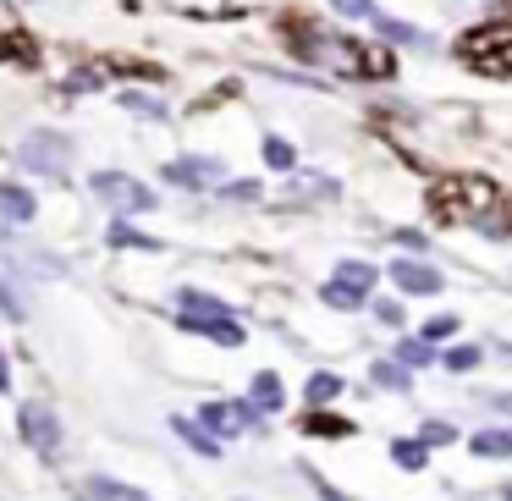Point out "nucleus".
Here are the masks:
<instances>
[{"label": "nucleus", "mask_w": 512, "mask_h": 501, "mask_svg": "<svg viewBox=\"0 0 512 501\" xmlns=\"http://www.w3.org/2000/svg\"><path fill=\"white\" fill-rule=\"evenodd\" d=\"M17 166L23 171H34V177H67L72 171V144L61 133H28L23 138V149H17Z\"/></svg>", "instance_id": "obj_1"}, {"label": "nucleus", "mask_w": 512, "mask_h": 501, "mask_svg": "<svg viewBox=\"0 0 512 501\" xmlns=\"http://www.w3.org/2000/svg\"><path fill=\"white\" fill-rule=\"evenodd\" d=\"M17 430H23V441L34 446L39 457H56V446H61V419L50 413V402H23V408H17Z\"/></svg>", "instance_id": "obj_2"}, {"label": "nucleus", "mask_w": 512, "mask_h": 501, "mask_svg": "<svg viewBox=\"0 0 512 501\" xmlns=\"http://www.w3.org/2000/svg\"><path fill=\"white\" fill-rule=\"evenodd\" d=\"M94 193L111 199V204H122V210H149V204H155V193H149L144 182L122 177V171H94Z\"/></svg>", "instance_id": "obj_3"}, {"label": "nucleus", "mask_w": 512, "mask_h": 501, "mask_svg": "<svg viewBox=\"0 0 512 501\" xmlns=\"http://www.w3.org/2000/svg\"><path fill=\"white\" fill-rule=\"evenodd\" d=\"M199 419H204V430H210V435H237L243 424L259 419V408H254V402H210Z\"/></svg>", "instance_id": "obj_4"}, {"label": "nucleus", "mask_w": 512, "mask_h": 501, "mask_svg": "<svg viewBox=\"0 0 512 501\" xmlns=\"http://www.w3.org/2000/svg\"><path fill=\"white\" fill-rule=\"evenodd\" d=\"M391 281H397L408 298H430V292H441V270L419 265V259H397V265H391Z\"/></svg>", "instance_id": "obj_5"}, {"label": "nucleus", "mask_w": 512, "mask_h": 501, "mask_svg": "<svg viewBox=\"0 0 512 501\" xmlns=\"http://www.w3.org/2000/svg\"><path fill=\"white\" fill-rule=\"evenodd\" d=\"M221 177V160L210 155H193V160H171L166 166V182H177V188H204V182Z\"/></svg>", "instance_id": "obj_6"}, {"label": "nucleus", "mask_w": 512, "mask_h": 501, "mask_svg": "<svg viewBox=\"0 0 512 501\" xmlns=\"http://www.w3.org/2000/svg\"><path fill=\"white\" fill-rule=\"evenodd\" d=\"M369 23H375V34H380V39H391V45H408V50H435V39L424 34V28L402 23V17H386V12H375Z\"/></svg>", "instance_id": "obj_7"}, {"label": "nucleus", "mask_w": 512, "mask_h": 501, "mask_svg": "<svg viewBox=\"0 0 512 501\" xmlns=\"http://www.w3.org/2000/svg\"><path fill=\"white\" fill-rule=\"evenodd\" d=\"M34 215H39L34 193H23V188H0V221H17V226H28Z\"/></svg>", "instance_id": "obj_8"}, {"label": "nucleus", "mask_w": 512, "mask_h": 501, "mask_svg": "<svg viewBox=\"0 0 512 501\" xmlns=\"http://www.w3.org/2000/svg\"><path fill=\"white\" fill-rule=\"evenodd\" d=\"M171 430H177V435H182V441H188V446H193V452H199V457H215V452H221V435H210V430H204V424L182 419V413H177V419H171Z\"/></svg>", "instance_id": "obj_9"}, {"label": "nucleus", "mask_w": 512, "mask_h": 501, "mask_svg": "<svg viewBox=\"0 0 512 501\" xmlns=\"http://www.w3.org/2000/svg\"><path fill=\"white\" fill-rule=\"evenodd\" d=\"M83 501H149V496H144V490H133V485H122V479H89Z\"/></svg>", "instance_id": "obj_10"}, {"label": "nucleus", "mask_w": 512, "mask_h": 501, "mask_svg": "<svg viewBox=\"0 0 512 501\" xmlns=\"http://www.w3.org/2000/svg\"><path fill=\"white\" fill-rule=\"evenodd\" d=\"M336 281L353 287V292H369L380 276H375V265H364V259H342V265H336Z\"/></svg>", "instance_id": "obj_11"}, {"label": "nucleus", "mask_w": 512, "mask_h": 501, "mask_svg": "<svg viewBox=\"0 0 512 501\" xmlns=\"http://www.w3.org/2000/svg\"><path fill=\"white\" fill-rule=\"evenodd\" d=\"M468 452L474 457H512V430H485L468 441Z\"/></svg>", "instance_id": "obj_12"}, {"label": "nucleus", "mask_w": 512, "mask_h": 501, "mask_svg": "<svg viewBox=\"0 0 512 501\" xmlns=\"http://www.w3.org/2000/svg\"><path fill=\"white\" fill-rule=\"evenodd\" d=\"M248 402H254L259 413H276L281 408V380L270 375V369H265V375H254V397H248Z\"/></svg>", "instance_id": "obj_13"}, {"label": "nucleus", "mask_w": 512, "mask_h": 501, "mask_svg": "<svg viewBox=\"0 0 512 501\" xmlns=\"http://www.w3.org/2000/svg\"><path fill=\"white\" fill-rule=\"evenodd\" d=\"M397 364H413V369H430L435 364V347L424 342V336H413V342L397 347Z\"/></svg>", "instance_id": "obj_14"}, {"label": "nucleus", "mask_w": 512, "mask_h": 501, "mask_svg": "<svg viewBox=\"0 0 512 501\" xmlns=\"http://www.w3.org/2000/svg\"><path fill=\"white\" fill-rule=\"evenodd\" d=\"M265 160L276 171H292V166H298V149H292L287 138H265Z\"/></svg>", "instance_id": "obj_15"}, {"label": "nucleus", "mask_w": 512, "mask_h": 501, "mask_svg": "<svg viewBox=\"0 0 512 501\" xmlns=\"http://www.w3.org/2000/svg\"><path fill=\"white\" fill-rule=\"evenodd\" d=\"M122 105H127V111H138V116H155V122L166 116V105H160L155 94H138V89H127V94H122Z\"/></svg>", "instance_id": "obj_16"}, {"label": "nucleus", "mask_w": 512, "mask_h": 501, "mask_svg": "<svg viewBox=\"0 0 512 501\" xmlns=\"http://www.w3.org/2000/svg\"><path fill=\"white\" fill-rule=\"evenodd\" d=\"M111 243H116V248H155V243H149V237L138 232L133 221H116V226H111Z\"/></svg>", "instance_id": "obj_17"}, {"label": "nucleus", "mask_w": 512, "mask_h": 501, "mask_svg": "<svg viewBox=\"0 0 512 501\" xmlns=\"http://www.w3.org/2000/svg\"><path fill=\"white\" fill-rule=\"evenodd\" d=\"M320 298L331 303V309H358V303H364V292H353V287H342V281H331Z\"/></svg>", "instance_id": "obj_18"}, {"label": "nucleus", "mask_w": 512, "mask_h": 501, "mask_svg": "<svg viewBox=\"0 0 512 501\" xmlns=\"http://www.w3.org/2000/svg\"><path fill=\"white\" fill-rule=\"evenodd\" d=\"M336 17H353V23H369L375 17V0H331Z\"/></svg>", "instance_id": "obj_19"}, {"label": "nucleus", "mask_w": 512, "mask_h": 501, "mask_svg": "<svg viewBox=\"0 0 512 501\" xmlns=\"http://www.w3.org/2000/svg\"><path fill=\"white\" fill-rule=\"evenodd\" d=\"M336 391H342V380H336V375H309V402H331Z\"/></svg>", "instance_id": "obj_20"}, {"label": "nucleus", "mask_w": 512, "mask_h": 501, "mask_svg": "<svg viewBox=\"0 0 512 501\" xmlns=\"http://www.w3.org/2000/svg\"><path fill=\"white\" fill-rule=\"evenodd\" d=\"M391 457H397L402 468H424V441H397V446H391Z\"/></svg>", "instance_id": "obj_21"}, {"label": "nucleus", "mask_w": 512, "mask_h": 501, "mask_svg": "<svg viewBox=\"0 0 512 501\" xmlns=\"http://www.w3.org/2000/svg\"><path fill=\"white\" fill-rule=\"evenodd\" d=\"M474 364H479V347H452V353H446V369H452V375H468Z\"/></svg>", "instance_id": "obj_22"}, {"label": "nucleus", "mask_w": 512, "mask_h": 501, "mask_svg": "<svg viewBox=\"0 0 512 501\" xmlns=\"http://www.w3.org/2000/svg\"><path fill=\"white\" fill-rule=\"evenodd\" d=\"M375 386H391V391H408V369H397V364H375Z\"/></svg>", "instance_id": "obj_23"}, {"label": "nucleus", "mask_w": 512, "mask_h": 501, "mask_svg": "<svg viewBox=\"0 0 512 501\" xmlns=\"http://www.w3.org/2000/svg\"><path fill=\"white\" fill-rule=\"evenodd\" d=\"M452 331H457V320H452V314H435V320L424 325V342H446Z\"/></svg>", "instance_id": "obj_24"}, {"label": "nucleus", "mask_w": 512, "mask_h": 501, "mask_svg": "<svg viewBox=\"0 0 512 501\" xmlns=\"http://www.w3.org/2000/svg\"><path fill=\"white\" fill-rule=\"evenodd\" d=\"M452 435H457V430H452V424H441V419H430V424H424V430H419V441H424V446H441V441H452Z\"/></svg>", "instance_id": "obj_25"}, {"label": "nucleus", "mask_w": 512, "mask_h": 501, "mask_svg": "<svg viewBox=\"0 0 512 501\" xmlns=\"http://www.w3.org/2000/svg\"><path fill=\"white\" fill-rule=\"evenodd\" d=\"M100 72H94V67H83V72H72V83H67V89H100Z\"/></svg>", "instance_id": "obj_26"}, {"label": "nucleus", "mask_w": 512, "mask_h": 501, "mask_svg": "<svg viewBox=\"0 0 512 501\" xmlns=\"http://www.w3.org/2000/svg\"><path fill=\"white\" fill-rule=\"evenodd\" d=\"M309 430H320V435H347V424H342V419H309Z\"/></svg>", "instance_id": "obj_27"}, {"label": "nucleus", "mask_w": 512, "mask_h": 501, "mask_svg": "<svg viewBox=\"0 0 512 501\" xmlns=\"http://www.w3.org/2000/svg\"><path fill=\"white\" fill-rule=\"evenodd\" d=\"M259 193V182H232V188H226V199H254Z\"/></svg>", "instance_id": "obj_28"}, {"label": "nucleus", "mask_w": 512, "mask_h": 501, "mask_svg": "<svg viewBox=\"0 0 512 501\" xmlns=\"http://www.w3.org/2000/svg\"><path fill=\"white\" fill-rule=\"evenodd\" d=\"M375 314H380L386 325H402V309H397V303H375Z\"/></svg>", "instance_id": "obj_29"}, {"label": "nucleus", "mask_w": 512, "mask_h": 501, "mask_svg": "<svg viewBox=\"0 0 512 501\" xmlns=\"http://www.w3.org/2000/svg\"><path fill=\"white\" fill-rule=\"evenodd\" d=\"M0 303H6V314H12V320H17V314H23V303L12 298V287H6V281H0Z\"/></svg>", "instance_id": "obj_30"}, {"label": "nucleus", "mask_w": 512, "mask_h": 501, "mask_svg": "<svg viewBox=\"0 0 512 501\" xmlns=\"http://www.w3.org/2000/svg\"><path fill=\"white\" fill-rule=\"evenodd\" d=\"M12 386V364H6V353H0V391Z\"/></svg>", "instance_id": "obj_31"}, {"label": "nucleus", "mask_w": 512, "mask_h": 501, "mask_svg": "<svg viewBox=\"0 0 512 501\" xmlns=\"http://www.w3.org/2000/svg\"><path fill=\"white\" fill-rule=\"evenodd\" d=\"M320 496H325V501H347V496H336V490H331V485H320Z\"/></svg>", "instance_id": "obj_32"}, {"label": "nucleus", "mask_w": 512, "mask_h": 501, "mask_svg": "<svg viewBox=\"0 0 512 501\" xmlns=\"http://www.w3.org/2000/svg\"><path fill=\"white\" fill-rule=\"evenodd\" d=\"M496 408H501V413H512V397H496Z\"/></svg>", "instance_id": "obj_33"}, {"label": "nucleus", "mask_w": 512, "mask_h": 501, "mask_svg": "<svg viewBox=\"0 0 512 501\" xmlns=\"http://www.w3.org/2000/svg\"><path fill=\"white\" fill-rule=\"evenodd\" d=\"M501 347H507V353H512V342H501Z\"/></svg>", "instance_id": "obj_34"}]
</instances>
